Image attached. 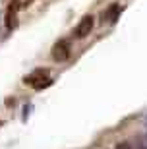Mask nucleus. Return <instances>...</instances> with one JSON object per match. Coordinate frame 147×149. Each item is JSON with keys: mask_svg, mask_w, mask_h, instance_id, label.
Segmentation results:
<instances>
[{"mask_svg": "<svg viewBox=\"0 0 147 149\" xmlns=\"http://www.w3.org/2000/svg\"><path fill=\"white\" fill-rule=\"evenodd\" d=\"M72 54V45L68 39H58L52 49H50V58L54 62H66Z\"/></svg>", "mask_w": 147, "mask_h": 149, "instance_id": "f257e3e1", "label": "nucleus"}, {"mask_svg": "<svg viewBox=\"0 0 147 149\" xmlns=\"http://www.w3.org/2000/svg\"><path fill=\"white\" fill-rule=\"evenodd\" d=\"M93 27H95V17L93 16H83L82 19H79V23L76 25V29H74V33H72V37L74 39H85L91 35Z\"/></svg>", "mask_w": 147, "mask_h": 149, "instance_id": "f03ea898", "label": "nucleus"}, {"mask_svg": "<svg viewBox=\"0 0 147 149\" xmlns=\"http://www.w3.org/2000/svg\"><path fill=\"white\" fill-rule=\"evenodd\" d=\"M17 12H20V0H12L4 14V25L8 31L17 27Z\"/></svg>", "mask_w": 147, "mask_h": 149, "instance_id": "7ed1b4c3", "label": "nucleus"}, {"mask_svg": "<svg viewBox=\"0 0 147 149\" xmlns=\"http://www.w3.org/2000/svg\"><path fill=\"white\" fill-rule=\"evenodd\" d=\"M120 12H122V6L120 4H110L107 10H103V14H101V23H107V25H110V23H114L116 19H118Z\"/></svg>", "mask_w": 147, "mask_h": 149, "instance_id": "20e7f679", "label": "nucleus"}, {"mask_svg": "<svg viewBox=\"0 0 147 149\" xmlns=\"http://www.w3.org/2000/svg\"><path fill=\"white\" fill-rule=\"evenodd\" d=\"M45 77H49V70H47V68H37V70H33L29 76L23 77V83H25V85H31V87H35L39 81H43Z\"/></svg>", "mask_w": 147, "mask_h": 149, "instance_id": "39448f33", "label": "nucleus"}, {"mask_svg": "<svg viewBox=\"0 0 147 149\" xmlns=\"http://www.w3.org/2000/svg\"><path fill=\"white\" fill-rule=\"evenodd\" d=\"M116 149H139V145L134 143V141H118Z\"/></svg>", "mask_w": 147, "mask_h": 149, "instance_id": "423d86ee", "label": "nucleus"}, {"mask_svg": "<svg viewBox=\"0 0 147 149\" xmlns=\"http://www.w3.org/2000/svg\"><path fill=\"white\" fill-rule=\"evenodd\" d=\"M49 85H52V79H50V77H45L43 81H39L37 85H35V89H37V91H41V89L49 87Z\"/></svg>", "mask_w": 147, "mask_h": 149, "instance_id": "0eeeda50", "label": "nucleus"}, {"mask_svg": "<svg viewBox=\"0 0 147 149\" xmlns=\"http://www.w3.org/2000/svg\"><path fill=\"white\" fill-rule=\"evenodd\" d=\"M137 145H139V149H147V138H141Z\"/></svg>", "mask_w": 147, "mask_h": 149, "instance_id": "6e6552de", "label": "nucleus"}, {"mask_svg": "<svg viewBox=\"0 0 147 149\" xmlns=\"http://www.w3.org/2000/svg\"><path fill=\"white\" fill-rule=\"evenodd\" d=\"M29 2H33V0H27V2H25V6H29Z\"/></svg>", "mask_w": 147, "mask_h": 149, "instance_id": "1a4fd4ad", "label": "nucleus"}]
</instances>
